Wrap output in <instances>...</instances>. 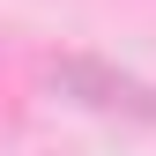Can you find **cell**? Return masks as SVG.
Here are the masks:
<instances>
[{"instance_id":"obj_1","label":"cell","mask_w":156,"mask_h":156,"mask_svg":"<svg viewBox=\"0 0 156 156\" xmlns=\"http://www.w3.org/2000/svg\"><path fill=\"white\" fill-rule=\"evenodd\" d=\"M52 82L67 97H82L97 112H134V119H156V89H141L134 74H112L104 60H60L52 67Z\"/></svg>"}]
</instances>
